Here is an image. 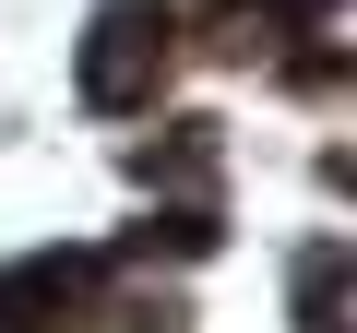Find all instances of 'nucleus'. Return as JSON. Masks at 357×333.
Listing matches in <instances>:
<instances>
[{"instance_id":"1","label":"nucleus","mask_w":357,"mask_h":333,"mask_svg":"<svg viewBox=\"0 0 357 333\" xmlns=\"http://www.w3.org/2000/svg\"><path fill=\"white\" fill-rule=\"evenodd\" d=\"M178 72V13L167 0H107L96 36H84V107L96 119H143Z\"/></svg>"},{"instance_id":"2","label":"nucleus","mask_w":357,"mask_h":333,"mask_svg":"<svg viewBox=\"0 0 357 333\" xmlns=\"http://www.w3.org/2000/svg\"><path fill=\"white\" fill-rule=\"evenodd\" d=\"M96 286H107V250H36L0 274V333H84Z\"/></svg>"},{"instance_id":"3","label":"nucleus","mask_w":357,"mask_h":333,"mask_svg":"<svg viewBox=\"0 0 357 333\" xmlns=\"http://www.w3.org/2000/svg\"><path fill=\"white\" fill-rule=\"evenodd\" d=\"M215 238H227V215H215L203 191H178V203L155 191V215H143V226H131V238H119L107 262H203Z\"/></svg>"},{"instance_id":"4","label":"nucleus","mask_w":357,"mask_h":333,"mask_svg":"<svg viewBox=\"0 0 357 333\" xmlns=\"http://www.w3.org/2000/svg\"><path fill=\"white\" fill-rule=\"evenodd\" d=\"M215 155H227L215 119H178V131H155V143L131 155V179H143V191H203V166H215Z\"/></svg>"},{"instance_id":"5","label":"nucleus","mask_w":357,"mask_h":333,"mask_svg":"<svg viewBox=\"0 0 357 333\" xmlns=\"http://www.w3.org/2000/svg\"><path fill=\"white\" fill-rule=\"evenodd\" d=\"M298 333H345V250H298Z\"/></svg>"},{"instance_id":"6","label":"nucleus","mask_w":357,"mask_h":333,"mask_svg":"<svg viewBox=\"0 0 357 333\" xmlns=\"http://www.w3.org/2000/svg\"><path fill=\"white\" fill-rule=\"evenodd\" d=\"M274 24H333V0H262Z\"/></svg>"}]
</instances>
